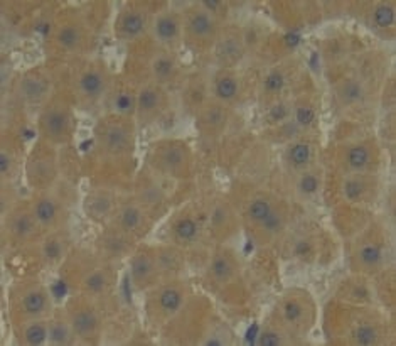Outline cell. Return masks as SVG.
Instances as JSON below:
<instances>
[{
  "instance_id": "obj_1",
  "label": "cell",
  "mask_w": 396,
  "mask_h": 346,
  "mask_svg": "<svg viewBox=\"0 0 396 346\" xmlns=\"http://www.w3.org/2000/svg\"><path fill=\"white\" fill-rule=\"evenodd\" d=\"M150 164L164 174L184 176L190 164L189 147L179 141L159 143L150 154Z\"/></svg>"
},
{
  "instance_id": "obj_2",
  "label": "cell",
  "mask_w": 396,
  "mask_h": 346,
  "mask_svg": "<svg viewBox=\"0 0 396 346\" xmlns=\"http://www.w3.org/2000/svg\"><path fill=\"white\" fill-rule=\"evenodd\" d=\"M42 135L51 142H64L71 135V113L63 103H54L41 117Z\"/></svg>"
},
{
  "instance_id": "obj_3",
  "label": "cell",
  "mask_w": 396,
  "mask_h": 346,
  "mask_svg": "<svg viewBox=\"0 0 396 346\" xmlns=\"http://www.w3.org/2000/svg\"><path fill=\"white\" fill-rule=\"evenodd\" d=\"M159 270V264H157V259L152 253L137 252L132 257L130 277L132 284H134L137 290H145L147 287L156 284Z\"/></svg>"
},
{
  "instance_id": "obj_4",
  "label": "cell",
  "mask_w": 396,
  "mask_h": 346,
  "mask_svg": "<svg viewBox=\"0 0 396 346\" xmlns=\"http://www.w3.org/2000/svg\"><path fill=\"white\" fill-rule=\"evenodd\" d=\"M68 321L71 323L76 338H79V340H91V338L98 336L100 318H98L97 311L90 305H79V308L73 309L69 312Z\"/></svg>"
},
{
  "instance_id": "obj_5",
  "label": "cell",
  "mask_w": 396,
  "mask_h": 346,
  "mask_svg": "<svg viewBox=\"0 0 396 346\" xmlns=\"http://www.w3.org/2000/svg\"><path fill=\"white\" fill-rule=\"evenodd\" d=\"M21 309L29 319H42L49 312V294L42 286L29 287L21 297Z\"/></svg>"
},
{
  "instance_id": "obj_6",
  "label": "cell",
  "mask_w": 396,
  "mask_h": 346,
  "mask_svg": "<svg viewBox=\"0 0 396 346\" xmlns=\"http://www.w3.org/2000/svg\"><path fill=\"white\" fill-rule=\"evenodd\" d=\"M152 32L156 41H159L160 44H175L181 38L182 32V21L177 14L172 12H164L159 14V16L153 19L152 24Z\"/></svg>"
},
{
  "instance_id": "obj_7",
  "label": "cell",
  "mask_w": 396,
  "mask_h": 346,
  "mask_svg": "<svg viewBox=\"0 0 396 346\" xmlns=\"http://www.w3.org/2000/svg\"><path fill=\"white\" fill-rule=\"evenodd\" d=\"M32 215L36 222L42 228H56L61 222V206L60 201L51 194H41L38 200L32 203Z\"/></svg>"
},
{
  "instance_id": "obj_8",
  "label": "cell",
  "mask_w": 396,
  "mask_h": 346,
  "mask_svg": "<svg viewBox=\"0 0 396 346\" xmlns=\"http://www.w3.org/2000/svg\"><path fill=\"white\" fill-rule=\"evenodd\" d=\"M164 105V95L160 88L157 86H144L137 95V115L142 122H150L159 115L160 108Z\"/></svg>"
},
{
  "instance_id": "obj_9",
  "label": "cell",
  "mask_w": 396,
  "mask_h": 346,
  "mask_svg": "<svg viewBox=\"0 0 396 346\" xmlns=\"http://www.w3.org/2000/svg\"><path fill=\"white\" fill-rule=\"evenodd\" d=\"M236 270L238 265L234 257L230 252H226V250H221V252H218L211 259L208 274L211 281H214L216 284H228L236 275Z\"/></svg>"
},
{
  "instance_id": "obj_10",
  "label": "cell",
  "mask_w": 396,
  "mask_h": 346,
  "mask_svg": "<svg viewBox=\"0 0 396 346\" xmlns=\"http://www.w3.org/2000/svg\"><path fill=\"white\" fill-rule=\"evenodd\" d=\"M98 139L108 154H125L130 149V132L122 125H108Z\"/></svg>"
},
{
  "instance_id": "obj_11",
  "label": "cell",
  "mask_w": 396,
  "mask_h": 346,
  "mask_svg": "<svg viewBox=\"0 0 396 346\" xmlns=\"http://www.w3.org/2000/svg\"><path fill=\"white\" fill-rule=\"evenodd\" d=\"M49 93V82L41 75H25L19 82V95L27 103H41Z\"/></svg>"
},
{
  "instance_id": "obj_12",
  "label": "cell",
  "mask_w": 396,
  "mask_h": 346,
  "mask_svg": "<svg viewBox=\"0 0 396 346\" xmlns=\"http://www.w3.org/2000/svg\"><path fill=\"white\" fill-rule=\"evenodd\" d=\"M182 303H184V290L179 286L171 284L159 290V296H157L156 301V309L164 318H171V316H174L175 312L182 308Z\"/></svg>"
},
{
  "instance_id": "obj_13",
  "label": "cell",
  "mask_w": 396,
  "mask_h": 346,
  "mask_svg": "<svg viewBox=\"0 0 396 346\" xmlns=\"http://www.w3.org/2000/svg\"><path fill=\"white\" fill-rule=\"evenodd\" d=\"M147 16L142 10H127L116 22V31L123 39H135L145 31Z\"/></svg>"
},
{
  "instance_id": "obj_14",
  "label": "cell",
  "mask_w": 396,
  "mask_h": 346,
  "mask_svg": "<svg viewBox=\"0 0 396 346\" xmlns=\"http://www.w3.org/2000/svg\"><path fill=\"white\" fill-rule=\"evenodd\" d=\"M78 90L86 102H97L106 90V78L103 73L97 71V69H90V71L84 73L78 82Z\"/></svg>"
},
{
  "instance_id": "obj_15",
  "label": "cell",
  "mask_w": 396,
  "mask_h": 346,
  "mask_svg": "<svg viewBox=\"0 0 396 346\" xmlns=\"http://www.w3.org/2000/svg\"><path fill=\"white\" fill-rule=\"evenodd\" d=\"M216 21L204 9H197L190 14L188 21V32L193 39H209L214 34Z\"/></svg>"
},
{
  "instance_id": "obj_16",
  "label": "cell",
  "mask_w": 396,
  "mask_h": 346,
  "mask_svg": "<svg viewBox=\"0 0 396 346\" xmlns=\"http://www.w3.org/2000/svg\"><path fill=\"white\" fill-rule=\"evenodd\" d=\"M36 227H38V222H36L32 211H24V209H19V211L12 213L9 218L10 235L19 242L27 240V238L34 233Z\"/></svg>"
},
{
  "instance_id": "obj_17",
  "label": "cell",
  "mask_w": 396,
  "mask_h": 346,
  "mask_svg": "<svg viewBox=\"0 0 396 346\" xmlns=\"http://www.w3.org/2000/svg\"><path fill=\"white\" fill-rule=\"evenodd\" d=\"M214 97L223 103H233L240 95V82L231 73H221L214 80Z\"/></svg>"
},
{
  "instance_id": "obj_18",
  "label": "cell",
  "mask_w": 396,
  "mask_h": 346,
  "mask_svg": "<svg viewBox=\"0 0 396 346\" xmlns=\"http://www.w3.org/2000/svg\"><path fill=\"white\" fill-rule=\"evenodd\" d=\"M344 164L349 171L362 172L371 164V149L366 143H353L344 154Z\"/></svg>"
},
{
  "instance_id": "obj_19",
  "label": "cell",
  "mask_w": 396,
  "mask_h": 346,
  "mask_svg": "<svg viewBox=\"0 0 396 346\" xmlns=\"http://www.w3.org/2000/svg\"><path fill=\"white\" fill-rule=\"evenodd\" d=\"M336 95L341 105L344 106L356 105V103H359L364 98V84L356 78H347L339 83Z\"/></svg>"
},
{
  "instance_id": "obj_20",
  "label": "cell",
  "mask_w": 396,
  "mask_h": 346,
  "mask_svg": "<svg viewBox=\"0 0 396 346\" xmlns=\"http://www.w3.org/2000/svg\"><path fill=\"white\" fill-rule=\"evenodd\" d=\"M76 341L75 330L71 323L63 319H54L49 323V343L54 346H68Z\"/></svg>"
},
{
  "instance_id": "obj_21",
  "label": "cell",
  "mask_w": 396,
  "mask_h": 346,
  "mask_svg": "<svg viewBox=\"0 0 396 346\" xmlns=\"http://www.w3.org/2000/svg\"><path fill=\"white\" fill-rule=\"evenodd\" d=\"M312 159V147L307 142H295L285 152V161L293 169L307 168Z\"/></svg>"
},
{
  "instance_id": "obj_22",
  "label": "cell",
  "mask_w": 396,
  "mask_h": 346,
  "mask_svg": "<svg viewBox=\"0 0 396 346\" xmlns=\"http://www.w3.org/2000/svg\"><path fill=\"white\" fill-rule=\"evenodd\" d=\"M150 71H152L153 80L157 83H167L174 80L175 73H177V65H175V61L171 56L160 54L150 65Z\"/></svg>"
},
{
  "instance_id": "obj_23",
  "label": "cell",
  "mask_w": 396,
  "mask_h": 346,
  "mask_svg": "<svg viewBox=\"0 0 396 346\" xmlns=\"http://www.w3.org/2000/svg\"><path fill=\"white\" fill-rule=\"evenodd\" d=\"M22 338H24L25 345L31 346H41L49 343V325H46L42 319H32V321L24 327Z\"/></svg>"
},
{
  "instance_id": "obj_24",
  "label": "cell",
  "mask_w": 396,
  "mask_h": 346,
  "mask_svg": "<svg viewBox=\"0 0 396 346\" xmlns=\"http://www.w3.org/2000/svg\"><path fill=\"white\" fill-rule=\"evenodd\" d=\"M322 184V176H319L317 171H304L302 174L299 176L295 184L297 194L304 200H310L315 194L319 193Z\"/></svg>"
},
{
  "instance_id": "obj_25",
  "label": "cell",
  "mask_w": 396,
  "mask_h": 346,
  "mask_svg": "<svg viewBox=\"0 0 396 346\" xmlns=\"http://www.w3.org/2000/svg\"><path fill=\"white\" fill-rule=\"evenodd\" d=\"M142 222H144V209L140 205L128 203L123 206L120 211V228L123 231L132 233V231L138 230L142 227Z\"/></svg>"
},
{
  "instance_id": "obj_26",
  "label": "cell",
  "mask_w": 396,
  "mask_h": 346,
  "mask_svg": "<svg viewBox=\"0 0 396 346\" xmlns=\"http://www.w3.org/2000/svg\"><path fill=\"white\" fill-rule=\"evenodd\" d=\"M197 235H199V224L190 216H184L174 224V237L179 244L190 245L196 242Z\"/></svg>"
},
{
  "instance_id": "obj_27",
  "label": "cell",
  "mask_w": 396,
  "mask_h": 346,
  "mask_svg": "<svg viewBox=\"0 0 396 346\" xmlns=\"http://www.w3.org/2000/svg\"><path fill=\"white\" fill-rule=\"evenodd\" d=\"M285 223H287V213H285V209L275 206L270 215L267 216L262 223L256 224V227H258L260 233H262L263 237H273L278 231L284 230Z\"/></svg>"
},
{
  "instance_id": "obj_28",
  "label": "cell",
  "mask_w": 396,
  "mask_h": 346,
  "mask_svg": "<svg viewBox=\"0 0 396 346\" xmlns=\"http://www.w3.org/2000/svg\"><path fill=\"white\" fill-rule=\"evenodd\" d=\"M273 208H275V205L270 198H267V196L255 198V200H253L247 208V220L256 227V224L262 223L263 220L270 215Z\"/></svg>"
},
{
  "instance_id": "obj_29",
  "label": "cell",
  "mask_w": 396,
  "mask_h": 346,
  "mask_svg": "<svg viewBox=\"0 0 396 346\" xmlns=\"http://www.w3.org/2000/svg\"><path fill=\"white\" fill-rule=\"evenodd\" d=\"M225 122H226V113L225 110L218 105H211L208 106V108H204L199 117V125L208 132L218 130V128L223 127Z\"/></svg>"
},
{
  "instance_id": "obj_30",
  "label": "cell",
  "mask_w": 396,
  "mask_h": 346,
  "mask_svg": "<svg viewBox=\"0 0 396 346\" xmlns=\"http://www.w3.org/2000/svg\"><path fill=\"white\" fill-rule=\"evenodd\" d=\"M358 262L364 270H375L383 262V252L378 245L368 244L358 252Z\"/></svg>"
},
{
  "instance_id": "obj_31",
  "label": "cell",
  "mask_w": 396,
  "mask_h": 346,
  "mask_svg": "<svg viewBox=\"0 0 396 346\" xmlns=\"http://www.w3.org/2000/svg\"><path fill=\"white\" fill-rule=\"evenodd\" d=\"M396 14L393 3H378L373 10V22L378 29H390L395 25Z\"/></svg>"
},
{
  "instance_id": "obj_32",
  "label": "cell",
  "mask_w": 396,
  "mask_h": 346,
  "mask_svg": "<svg viewBox=\"0 0 396 346\" xmlns=\"http://www.w3.org/2000/svg\"><path fill=\"white\" fill-rule=\"evenodd\" d=\"M56 39L58 44H60L63 49L73 51L82 44V32H79V29L75 27V25H64V27L60 29Z\"/></svg>"
},
{
  "instance_id": "obj_33",
  "label": "cell",
  "mask_w": 396,
  "mask_h": 346,
  "mask_svg": "<svg viewBox=\"0 0 396 346\" xmlns=\"http://www.w3.org/2000/svg\"><path fill=\"white\" fill-rule=\"evenodd\" d=\"M110 211H112V200H110L108 196H105V194H98V196L91 198L90 209H88L91 218L103 220L110 215Z\"/></svg>"
},
{
  "instance_id": "obj_34",
  "label": "cell",
  "mask_w": 396,
  "mask_h": 346,
  "mask_svg": "<svg viewBox=\"0 0 396 346\" xmlns=\"http://www.w3.org/2000/svg\"><path fill=\"white\" fill-rule=\"evenodd\" d=\"M293 119L300 127H310L317 119V112L310 103H299L295 106V112H293Z\"/></svg>"
},
{
  "instance_id": "obj_35",
  "label": "cell",
  "mask_w": 396,
  "mask_h": 346,
  "mask_svg": "<svg viewBox=\"0 0 396 346\" xmlns=\"http://www.w3.org/2000/svg\"><path fill=\"white\" fill-rule=\"evenodd\" d=\"M113 108L122 115H130L137 110V97H134L130 91H120L113 100Z\"/></svg>"
},
{
  "instance_id": "obj_36",
  "label": "cell",
  "mask_w": 396,
  "mask_h": 346,
  "mask_svg": "<svg viewBox=\"0 0 396 346\" xmlns=\"http://www.w3.org/2000/svg\"><path fill=\"white\" fill-rule=\"evenodd\" d=\"M106 284H108V281H106V275L101 270L90 272L83 281L84 289H86V292H90V294L103 292V290L106 289Z\"/></svg>"
},
{
  "instance_id": "obj_37",
  "label": "cell",
  "mask_w": 396,
  "mask_h": 346,
  "mask_svg": "<svg viewBox=\"0 0 396 346\" xmlns=\"http://www.w3.org/2000/svg\"><path fill=\"white\" fill-rule=\"evenodd\" d=\"M64 253V246H63V240L61 238H49L46 240V244L42 245V257L46 259V262L54 264L63 257Z\"/></svg>"
},
{
  "instance_id": "obj_38",
  "label": "cell",
  "mask_w": 396,
  "mask_h": 346,
  "mask_svg": "<svg viewBox=\"0 0 396 346\" xmlns=\"http://www.w3.org/2000/svg\"><path fill=\"white\" fill-rule=\"evenodd\" d=\"M378 340H380V333H378L376 327L371 326V325L359 326L354 333L356 345L371 346V345H376Z\"/></svg>"
},
{
  "instance_id": "obj_39",
  "label": "cell",
  "mask_w": 396,
  "mask_h": 346,
  "mask_svg": "<svg viewBox=\"0 0 396 346\" xmlns=\"http://www.w3.org/2000/svg\"><path fill=\"white\" fill-rule=\"evenodd\" d=\"M344 198L349 201H359L364 194V183L359 178H347L343 184Z\"/></svg>"
},
{
  "instance_id": "obj_40",
  "label": "cell",
  "mask_w": 396,
  "mask_h": 346,
  "mask_svg": "<svg viewBox=\"0 0 396 346\" xmlns=\"http://www.w3.org/2000/svg\"><path fill=\"white\" fill-rule=\"evenodd\" d=\"M285 86V76L284 73L278 71V69H273L269 75L265 76V82H263V90L269 95H277L284 90Z\"/></svg>"
},
{
  "instance_id": "obj_41",
  "label": "cell",
  "mask_w": 396,
  "mask_h": 346,
  "mask_svg": "<svg viewBox=\"0 0 396 346\" xmlns=\"http://www.w3.org/2000/svg\"><path fill=\"white\" fill-rule=\"evenodd\" d=\"M16 168H17L16 157H14L9 150L2 149V152H0V172H2L3 181H5V179L14 178V174H16Z\"/></svg>"
},
{
  "instance_id": "obj_42",
  "label": "cell",
  "mask_w": 396,
  "mask_h": 346,
  "mask_svg": "<svg viewBox=\"0 0 396 346\" xmlns=\"http://www.w3.org/2000/svg\"><path fill=\"white\" fill-rule=\"evenodd\" d=\"M284 343V336L277 331H263L258 336V346H280Z\"/></svg>"
},
{
  "instance_id": "obj_43",
  "label": "cell",
  "mask_w": 396,
  "mask_h": 346,
  "mask_svg": "<svg viewBox=\"0 0 396 346\" xmlns=\"http://www.w3.org/2000/svg\"><path fill=\"white\" fill-rule=\"evenodd\" d=\"M288 115H290V110H288V106L285 105V103H278V105L271 106V110L269 112L270 122L273 124L284 122V120L288 119Z\"/></svg>"
}]
</instances>
